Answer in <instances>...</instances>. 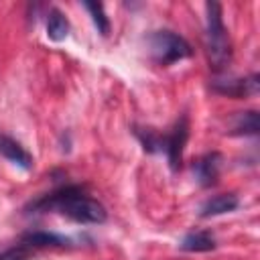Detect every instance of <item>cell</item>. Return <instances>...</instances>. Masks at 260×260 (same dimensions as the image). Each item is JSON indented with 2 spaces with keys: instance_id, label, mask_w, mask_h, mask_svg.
I'll return each mask as SVG.
<instances>
[{
  "instance_id": "6da1fadb",
  "label": "cell",
  "mask_w": 260,
  "mask_h": 260,
  "mask_svg": "<svg viewBox=\"0 0 260 260\" xmlns=\"http://www.w3.org/2000/svg\"><path fill=\"white\" fill-rule=\"evenodd\" d=\"M32 209L59 211L79 223H104L108 219L106 207L98 199L87 197L77 185H67L45 195L43 199L32 203Z\"/></svg>"
},
{
  "instance_id": "7a4b0ae2",
  "label": "cell",
  "mask_w": 260,
  "mask_h": 260,
  "mask_svg": "<svg viewBox=\"0 0 260 260\" xmlns=\"http://www.w3.org/2000/svg\"><path fill=\"white\" fill-rule=\"evenodd\" d=\"M205 10H207V24H205L207 57L215 71H223L232 61V43L221 20V6L217 2H207Z\"/></svg>"
},
{
  "instance_id": "3957f363",
  "label": "cell",
  "mask_w": 260,
  "mask_h": 260,
  "mask_svg": "<svg viewBox=\"0 0 260 260\" xmlns=\"http://www.w3.org/2000/svg\"><path fill=\"white\" fill-rule=\"evenodd\" d=\"M148 45H150L152 57L160 65H171L175 61L191 57V53H193L191 45L181 35H177L173 30H156V32H152L150 39H148Z\"/></svg>"
},
{
  "instance_id": "277c9868",
  "label": "cell",
  "mask_w": 260,
  "mask_h": 260,
  "mask_svg": "<svg viewBox=\"0 0 260 260\" xmlns=\"http://www.w3.org/2000/svg\"><path fill=\"white\" fill-rule=\"evenodd\" d=\"M187 138H189V122H187V116H181L175 122L173 130L162 140V150L167 152V158H169V165H171L173 171L181 169V160H183V150H185Z\"/></svg>"
},
{
  "instance_id": "5b68a950",
  "label": "cell",
  "mask_w": 260,
  "mask_h": 260,
  "mask_svg": "<svg viewBox=\"0 0 260 260\" xmlns=\"http://www.w3.org/2000/svg\"><path fill=\"white\" fill-rule=\"evenodd\" d=\"M211 89L230 98H246L250 93L258 91V75L252 77H223V79H213Z\"/></svg>"
},
{
  "instance_id": "8992f818",
  "label": "cell",
  "mask_w": 260,
  "mask_h": 260,
  "mask_svg": "<svg viewBox=\"0 0 260 260\" xmlns=\"http://www.w3.org/2000/svg\"><path fill=\"white\" fill-rule=\"evenodd\" d=\"M219 167H221V154L219 152H207V154H203L193 165V171H195V177H197L199 185L201 187L215 185V181L219 177Z\"/></svg>"
},
{
  "instance_id": "52a82bcc",
  "label": "cell",
  "mask_w": 260,
  "mask_h": 260,
  "mask_svg": "<svg viewBox=\"0 0 260 260\" xmlns=\"http://www.w3.org/2000/svg\"><path fill=\"white\" fill-rule=\"evenodd\" d=\"M0 154L4 158H8L10 162H14L16 167L24 169V171L32 169V156L14 138H10L6 134H0Z\"/></svg>"
},
{
  "instance_id": "ba28073f",
  "label": "cell",
  "mask_w": 260,
  "mask_h": 260,
  "mask_svg": "<svg viewBox=\"0 0 260 260\" xmlns=\"http://www.w3.org/2000/svg\"><path fill=\"white\" fill-rule=\"evenodd\" d=\"M238 205H240V201H238V197H236L234 193H221V195H215V197L207 199V201L201 205L199 215H201V217L223 215V213L234 211Z\"/></svg>"
},
{
  "instance_id": "9c48e42d",
  "label": "cell",
  "mask_w": 260,
  "mask_h": 260,
  "mask_svg": "<svg viewBox=\"0 0 260 260\" xmlns=\"http://www.w3.org/2000/svg\"><path fill=\"white\" fill-rule=\"evenodd\" d=\"M67 244V240L63 238V236H57V234H53V232H41V230H37V232H26V234H22V238H20V246H24V248H49V246H65Z\"/></svg>"
},
{
  "instance_id": "30bf717a",
  "label": "cell",
  "mask_w": 260,
  "mask_h": 260,
  "mask_svg": "<svg viewBox=\"0 0 260 260\" xmlns=\"http://www.w3.org/2000/svg\"><path fill=\"white\" fill-rule=\"evenodd\" d=\"M69 35V20L59 8H51L47 14V37L55 43L65 41Z\"/></svg>"
},
{
  "instance_id": "8fae6325",
  "label": "cell",
  "mask_w": 260,
  "mask_h": 260,
  "mask_svg": "<svg viewBox=\"0 0 260 260\" xmlns=\"http://www.w3.org/2000/svg\"><path fill=\"white\" fill-rule=\"evenodd\" d=\"M260 130V120H258V112L254 110H246V112H238L234 122H232V134L238 136H254Z\"/></svg>"
},
{
  "instance_id": "7c38bea8",
  "label": "cell",
  "mask_w": 260,
  "mask_h": 260,
  "mask_svg": "<svg viewBox=\"0 0 260 260\" xmlns=\"http://www.w3.org/2000/svg\"><path fill=\"white\" fill-rule=\"evenodd\" d=\"M213 248H215V238L205 230L189 232L181 242V250L185 252H209Z\"/></svg>"
},
{
  "instance_id": "4fadbf2b",
  "label": "cell",
  "mask_w": 260,
  "mask_h": 260,
  "mask_svg": "<svg viewBox=\"0 0 260 260\" xmlns=\"http://www.w3.org/2000/svg\"><path fill=\"white\" fill-rule=\"evenodd\" d=\"M83 8L89 12L91 22L95 24L98 32L106 37V35L110 32V20H108V16H106V12H104V4H102V2H83Z\"/></svg>"
},
{
  "instance_id": "5bb4252c",
  "label": "cell",
  "mask_w": 260,
  "mask_h": 260,
  "mask_svg": "<svg viewBox=\"0 0 260 260\" xmlns=\"http://www.w3.org/2000/svg\"><path fill=\"white\" fill-rule=\"evenodd\" d=\"M134 134L138 136V140H140V144L144 146L146 152H156V150L162 148V140H165V136L160 138V136H158L156 132H152L150 128H136Z\"/></svg>"
},
{
  "instance_id": "9a60e30c",
  "label": "cell",
  "mask_w": 260,
  "mask_h": 260,
  "mask_svg": "<svg viewBox=\"0 0 260 260\" xmlns=\"http://www.w3.org/2000/svg\"><path fill=\"white\" fill-rule=\"evenodd\" d=\"M0 260H32L30 254H28V248L24 246H14V248H8L0 254Z\"/></svg>"
}]
</instances>
